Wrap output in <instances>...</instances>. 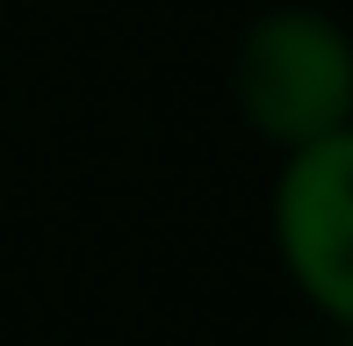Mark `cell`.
Listing matches in <instances>:
<instances>
[{
	"instance_id": "cell-2",
	"label": "cell",
	"mask_w": 353,
	"mask_h": 346,
	"mask_svg": "<svg viewBox=\"0 0 353 346\" xmlns=\"http://www.w3.org/2000/svg\"><path fill=\"white\" fill-rule=\"evenodd\" d=\"M274 238L325 318L353 325V123L288 152L274 187Z\"/></svg>"
},
{
	"instance_id": "cell-1",
	"label": "cell",
	"mask_w": 353,
	"mask_h": 346,
	"mask_svg": "<svg viewBox=\"0 0 353 346\" xmlns=\"http://www.w3.org/2000/svg\"><path fill=\"white\" fill-rule=\"evenodd\" d=\"M238 116L274 145H310L353 123V37L317 8H267L231 51Z\"/></svg>"
}]
</instances>
